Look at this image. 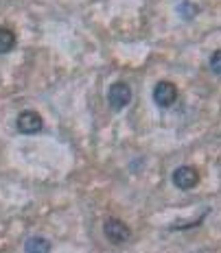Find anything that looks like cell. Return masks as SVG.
Wrapping results in <instances>:
<instances>
[{
	"label": "cell",
	"mask_w": 221,
	"mask_h": 253,
	"mask_svg": "<svg viewBox=\"0 0 221 253\" xmlns=\"http://www.w3.org/2000/svg\"><path fill=\"white\" fill-rule=\"evenodd\" d=\"M103 234H105V238L112 242V245H123V242L129 240L131 229L123 223V220L108 218V220H105V225H103Z\"/></svg>",
	"instance_id": "obj_1"
},
{
	"label": "cell",
	"mask_w": 221,
	"mask_h": 253,
	"mask_svg": "<svg viewBox=\"0 0 221 253\" xmlns=\"http://www.w3.org/2000/svg\"><path fill=\"white\" fill-rule=\"evenodd\" d=\"M108 103L112 109H123L131 103V87L123 81H116L108 92Z\"/></svg>",
	"instance_id": "obj_2"
},
{
	"label": "cell",
	"mask_w": 221,
	"mask_h": 253,
	"mask_svg": "<svg viewBox=\"0 0 221 253\" xmlns=\"http://www.w3.org/2000/svg\"><path fill=\"white\" fill-rule=\"evenodd\" d=\"M175 101H177V87L171 81H160L154 87V103L158 107L166 109L171 105H175Z\"/></svg>",
	"instance_id": "obj_3"
},
{
	"label": "cell",
	"mask_w": 221,
	"mask_h": 253,
	"mask_svg": "<svg viewBox=\"0 0 221 253\" xmlns=\"http://www.w3.org/2000/svg\"><path fill=\"white\" fill-rule=\"evenodd\" d=\"M20 133L24 135H33V133H40L42 126H44V120H42V116L38 112H22L18 116V123H15Z\"/></svg>",
	"instance_id": "obj_4"
},
{
	"label": "cell",
	"mask_w": 221,
	"mask_h": 253,
	"mask_svg": "<svg viewBox=\"0 0 221 253\" xmlns=\"http://www.w3.org/2000/svg\"><path fill=\"white\" fill-rule=\"evenodd\" d=\"M173 183L180 190H193L199 183V172L193 166H180L173 172Z\"/></svg>",
	"instance_id": "obj_5"
},
{
	"label": "cell",
	"mask_w": 221,
	"mask_h": 253,
	"mask_svg": "<svg viewBox=\"0 0 221 253\" xmlns=\"http://www.w3.org/2000/svg\"><path fill=\"white\" fill-rule=\"evenodd\" d=\"M24 249L26 253H51V242L46 238H40V236H33L26 240Z\"/></svg>",
	"instance_id": "obj_6"
},
{
	"label": "cell",
	"mask_w": 221,
	"mask_h": 253,
	"mask_svg": "<svg viewBox=\"0 0 221 253\" xmlns=\"http://www.w3.org/2000/svg\"><path fill=\"white\" fill-rule=\"evenodd\" d=\"M15 46V35L13 31L4 29V26H0V55H7V52H11Z\"/></svg>",
	"instance_id": "obj_7"
},
{
	"label": "cell",
	"mask_w": 221,
	"mask_h": 253,
	"mask_svg": "<svg viewBox=\"0 0 221 253\" xmlns=\"http://www.w3.org/2000/svg\"><path fill=\"white\" fill-rule=\"evenodd\" d=\"M210 70L215 72V75H221V48L213 52V57H210Z\"/></svg>",
	"instance_id": "obj_8"
},
{
	"label": "cell",
	"mask_w": 221,
	"mask_h": 253,
	"mask_svg": "<svg viewBox=\"0 0 221 253\" xmlns=\"http://www.w3.org/2000/svg\"><path fill=\"white\" fill-rule=\"evenodd\" d=\"M191 4H193V2H182V9H180V11H182L184 15H195V13H197V9H195V7H191Z\"/></svg>",
	"instance_id": "obj_9"
}]
</instances>
